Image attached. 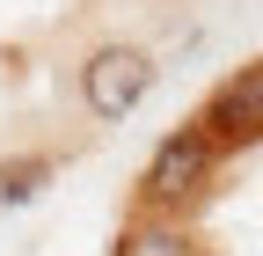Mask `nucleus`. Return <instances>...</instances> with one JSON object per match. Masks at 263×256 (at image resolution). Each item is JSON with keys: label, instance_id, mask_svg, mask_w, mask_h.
Returning <instances> with one entry per match:
<instances>
[{"label": "nucleus", "instance_id": "f257e3e1", "mask_svg": "<svg viewBox=\"0 0 263 256\" xmlns=\"http://www.w3.org/2000/svg\"><path fill=\"white\" fill-rule=\"evenodd\" d=\"M212 154H219V147H212V132H205L197 117L176 124V132L154 147V161L139 169V205H146V212H176L190 190L212 176Z\"/></svg>", "mask_w": 263, "mask_h": 256}, {"label": "nucleus", "instance_id": "f03ea898", "mask_svg": "<svg viewBox=\"0 0 263 256\" xmlns=\"http://www.w3.org/2000/svg\"><path fill=\"white\" fill-rule=\"evenodd\" d=\"M146 88H154V59L139 44H103V51H88V66H81V103L95 117H132L146 103Z\"/></svg>", "mask_w": 263, "mask_h": 256}, {"label": "nucleus", "instance_id": "7ed1b4c3", "mask_svg": "<svg viewBox=\"0 0 263 256\" xmlns=\"http://www.w3.org/2000/svg\"><path fill=\"white\" fill-rule=\"evenodd\" d=\"M197 124L212 132V147H241L263 132V59L241 74H227L212 95H205V110H197Z\"/></svg>", "mask_w": 263, "mask_h": 256}, {"label": "nucleus", "instance_id": "20e7f679", "mask_svg": "<svg viewBox=\"0 0 263 256\" xmlns=\"http://www.w3.org/2000/svg\"><path fill=\"white\" fill-rule=\"evenodd\" d=\"M117 256H197V249H190V227L176 212H139L117 234Z\"/></svg>", "mask_w": 263, "mask_h": 256}, {"label": "nucleus", "instance_id": "39448f33", "mask_svg": "<svg viewBox=\"0 0 263 256\" xmlns=\"http://www.w3.org/2000/svg\"><path fill=\"white\" fill-rule=\"evenodd\" d=\"M51 176L44 154H15L8 169H0V205H22V198H37V183Z\"/></svg>", "mask_w": 263, "mask_h": 256}]
</instances>
